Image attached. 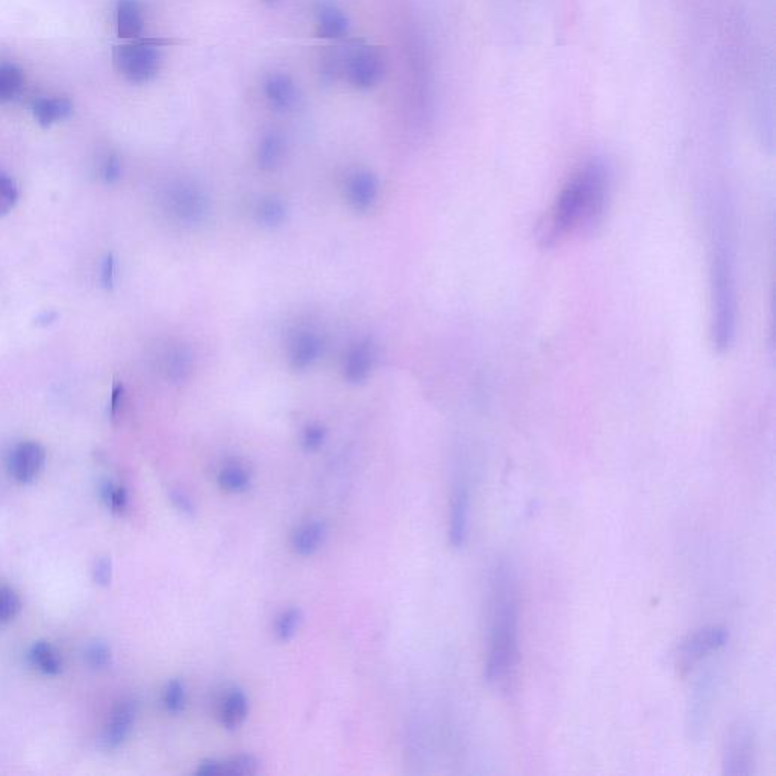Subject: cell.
Instances as JSON below:
<instances>
[{"label":"cell","instance_id":"1","mask_svg":"<svg viewBox=\"0 0 776 776\" xmlns=\"http://www.w3.org/2000/svg\"><path fill=\"white\" fill-rule=\"evenodd\" d=\"M611 191L610 164L593 157L582 164L564 185L546 220L543 240L557 245L572 235L595 231L605 217Z\"/></svg>","mask_w":776,"mask_h":776},{"label":"cell","instance_id":"2","mask_svg":"<svg viewBox=\"0 0 776 776\" xmlns=\"http://www.w3.org/2000/svg\"><path fill=\"white\" fill-rule=\"evenodd\" d=\"M519 661V602L516 579L508 564L493 570L490 608V649L485 678L496 689L507 690Z\"/></svg>","mask_w":776,"mask_h":776},{"label":"cell","instance_id":"3","mask_svg":"<svg viewBox=\"0 0 776 776\" xmlns=\"http://www.w3.org/2000/svg\"><path fill=\"white\" fill-rule=\"evenodd\" d=\"M713 298V343L720 352L728 351L736 337L737 295L733 248L725 231H719L711 261Z\"/></svg>","mask_w":776,"mask_h":776},{"label":"cell","instance_id":"4","mask_svg":"<svg viewBox=\"0 0 776 776\" xmlns=\"http://www.w3.org/2000/svg\"><path fill=\"white\" fill-rule=\"evenodd\" d=\"M164 40L137 38L131 43L114 49V66L117 72L135 84L151 81L161 67V46Z\"/></svg>","mask_w":776,"mask_h":776},{"label":"cell","instance_id":"5","mask_svg":"<svg viewBox=\"0 0 776 776\" xmlns=\"http://www.w3.org/2000/svg\"><path fill=\"white\" fill-rule=\"evenodd\" d=\"M342 73L357 90H370L385 75V60L378 47L355 41L342 54Z\"/></svg>","mask_w":776,"mask_h":776},{"label":"cell","instance_id":"6","mask_svg":"<svg viewBox=\"0 0 776 776\" xmlns=\"http://www.w3.org/2000/svg\"><path fill=\"white\" fill-rule=\"evenodd\" d=\"M170 214L184 225L198 226L210 214V199L199 185L178 182L170 188L166 198Z\"/></svg>","mask_w":776,"mask_h":776},{"label":"cell","instance_id":"7","mask_svg":"<svg viewBox=\"0 0 776 776\" xmlns=\"http://www.w3.org/2000/svg\"><path fill=\"white\" fill-rule=\"evenodd\" d=\"M754 766V736L746 723L731 728L723 749V773L730 776H749Z\"/></svg>","mask_w":776,"mask_h":776},{"label":"cell","instance_id":"8","mask_svg":"<svg viewBox=\"0 0 776 776\" xmlns=\"http://www.w3.org/2000/svg\"><path fill=\"white\" fill-rule=\"evenodd\" d=\"M728 640V633L720 626H707L699 629L692 636L684 640L678 648V661L681 667H690L701 658L707 657L711 652L722 648Z\"/></svg>","mask_w":776,"mask_h":776},{"label":"cell","instance_id":"9","mask_svg":"<svg viewBox=\"0 0 776 776\" xmlns=\"http://www.w3.org/2000/svg\"><path fill=\"white\" fill-rule=\"evenodd\" d=\"M44 461H46V451L43 446L35 442L20 443L11 452L10 473L23 484L34 481L38 473L43 470Z\"/></svg>","mask_w":776,"mask_h":776},{"label":"cell","instance_id":"10","mask_svg":"<svg viewBox=\"0 0 776 776\" xmlns=\"http://www.w3.org/2000/svg\"><path fill=\"white\" fill-rule=\"evenodd\" d=\"M379 194L378 178L367 170H357L346 182V199L358 213L369 211Z\"/></svg>","mask_w":776,"mask_h":776},{"label":"cell","instance_id":"11","mask_svg":"<svg viewBox=\"0 0 776 776\" xmlns=\"http://www.w3.org/2000/svg\"><path fill=\"white\" fill-rule=\"evenodd\" d=\"M469 513V490L464 482H460L452 495L451 519H449V542L455 549L466 545L467 536H469Z\"/></svg>","mask_w":776,"mask_h":776},{"label":"cell","instance_id":"12","mask_svg":"<svg viewBox=\"0 0 776 776\" xmlns=\"http://www.w3.org/2000/svg\"><path fill=\"white\" fill-rule=\"evenodd\" d=\"M322 351V338L316 332L308 331V329L299 331L295 337L291 338L290 346H288V361H290L291 369L299 370V372L310 369L319 360Z\"/></svg>","mask_w":776,"mask_h":776},{"label":"cell","instance_id":"13","mask_svg":"<svg viewBox=\"0 0 776 776\" xmlns=\"http://www.w3.org/2000/svg\"><path fill=\"white\" fill-rule=\"evenodd\" d=\"M135 714H137V705L134 701H122L114 707L102 736L105 748L117 749L125 743L134 726Z\"/></svg>","mask_w":776,"mask_h":776},{"label":"cell","instance_id":"14","mask_svg":"<svg viewBox=\"0 0 776 776\" xmlns=\"http://www.w3.org/2000/svg\"><path fill=\"white\" fill-rule=\"evenodd\" d=\"M375 346L370 340H363L349 349L343 364V375L351 384H363L369 379L376 360Z\"/></svg>","mask_w":776,"mask_h":776},{"label":"cell","instance_id":"15","mask_svg":"<svg viewBox=\"0 0 776 776\" xmlns=\"http://www.w3.org/2000/svg\"><path fill=\"white\" fill-rule=\"evenodd\" d=\"M264 94L273 110L290 111L298 104L299 94L295 81L285 73H272L264 82Z\"/></svg>","mask_w":776,"mask_h":776},{"label":"cell","instance_id":"16","mask_svg":"<svg viewBox=\"0 0 776 776\" xmlns=\"http://www.w3.org/2000/svg\"><path fill=\"white\" fill-rule=\"evenodd\" d=\"M317 35L325 40H338L349 31V19L343 10L332 4L322 2L317 8Z\"/></svg>","mask_w":776,"mask_h":776},{"label":"cell","instance_id":"17","mask_svg":"<svg viewBox=\"0 0 776 776\" xmlns=\"http://www.w3.org/2000/svg\"><path fill=\"white\" fill-rule=\"evenodd\" d=\"M249 701L243 690L232 689L220 705V722L223 728L235 731L248 719Z\"/></svg>","mask_w":776,"mask_h":776},{"label":"cell","instance_id":"18","mask_svg":"<svg viewBox=\"0 0 776 776\" xmlns=\"http://www.w3.org/2000/svg\"><path fill=\"white\" fill-rule=\"evenodd\" d=\"M73 105L66 97H41L32 107L35 120L43 128H49L72 114Z\"/></svg>","mask_w":776,"mask_h":776},{"label":"cell","instance_id":"19","mask_svg":"<svg viewBox=\"0 0 776 776\" xmlns=\"http://www.w3.org/2000/svg\"><path fill=\"white\" fill-rule=\"evenodd\" d=\"M117 34L125 40H137L143 34V17L135 0H119Z\"/></svg>","mask_w":776,"mask_h":776},{"label":"cell","instance_id":"20","mask_svg":"<svg viewBox=\"0 0 776 776\" xmlns=\"http://www.w3.org/2000/svg\"><path fill=\"white\" fill-rule=\"evenodd\" d=\"M325 537L326 526L322 522L305 523L295 532L291 546L301 557H310L319 551L320 546L325 542Z\"/></svg>","mask_w":776,"mask_h":776},{"label":"cell","instance_id":"21","mask_svg":"<svg viewBox=\"0 0 776 776\" xmlns=\"http://www.w3.org/2000/svg\"><path fill=\"white\" fill-rule=\"evenodd\" d=\"M285 140L279 132H267L258 146V166L260 169L270 172L281 164L284 158Z\"/></svg>","mask_w":776,"mask_h":776},{"label":"cell","instance_id":"22","mask_svg":"<svg viewBox=\"0 0 776 776\" xmlns=\"http://www.w3.org/2000/svg\"><path fill=\"white\" fill-rule=\"evenodd\" d=\"M29 658H31V663L46 675H58L63 670L60 654L49 643H35L29 652Z\"/></svg>","mask_w":776,"mask_h":776},{"label":"cell","instance_id":"23","mask_svg":"<svg viewBox=\"0 0 776 776\" xmlns=\"http://www.w3.org/2000/svg\"><path fill=\"white\" fill-rule=\"evenodd\" d=\"M217 481H219L220 487L229 493H245L251 487L252 482L248 470L245 467L237 466V464L223 467Z\"/></svg>","mask_w":776,"mask_h":776},{"label":"cell","instance_id":"24","mask_svg":"<svg viewBox=\"0 0 776 776\" xmlns=\"http://www.w3.org/2000/svg\"><path fill=\"white\" fill-rule=\"evenodd\" d=\"M23 87V72L14 64L0 66V105L8 104Z\"/></svg>","mask_w":776,"mask_h":776},{"label":"cell","instance_id":"25","mask_svg":"<svg viewBox=\"0 0 776 776\" xmlns=\"http://www.w3.org/2000/svg\"><path fill=\"white\" fill-rule=\"evenodd\" d=\"M285 217H287V208H285L284 202L275 196H267L258 204L257 220L260 225L266 226V228H276V226L282 225Z\"/></svg>","mask_w":776,"mask_h":776},{"label":"cell","instance_id":"26","mask_svg":"<svg viewBox=\"0 0 776 776\" xmlns=\"http://www.w3.org/2000/svg\"><path fill=\"white\" fill-rule=\"evenodd\" d=\"M260 770V761L254 755H237L228 760H219V775L248 776Z\"/></svg>","mask_w":776,"mask_h":776},{"label":"cell","instance_id":"27","mask_svg":"<svg viewBox=\"0 0 776 776\" xmlns=\"http://www.w3.org/2000/svg\"><path fill=\"white\" fill-rule=\"evenodd\" d=\"M302 622H304V613H302L301 608H288L276 620V639L279 642H290L291 639H295Z\"/></svg>","mask_w":776,"mask_h":776},{"label":"cell","instance_id":"28","mask_svg":"<svg viewBox=\"0 0 776 776\" xmlns=\"http://www.w3.org/2000/svg\"><path fill=\"white\" fill-rule=\"evenodd\" d=\"M193 357L184 346L172 349L166 357V369L173 381H182L190 375Z\"/></svg>","mask_w":776,"mask_h":776},{"label":"cell","instance_id":"29","mask_svg":"<svg viewBox=\"0 0 776 776\" xmlns=\"http://www.w3.org/2000/svg\"><path fill=\"white\" fill-rule=\"evenodd\" d=\"M164 707L170 714H179L185 708V687L179 679H172L164 690Z\"/></svg>","mask_w":776,"mask_h":776},{"label":"cell","instance_id":"30","mask_svg":"<svg viewBox=\"0 0 776 776\" xmlns=\"http://www.w3.org/2000/svg\"><path fill=\"white\" fill-rule=\"evenodd\" d=\"M22 602L10 587H0V623H8L16 619L20 613Z\"/></svg>","mask_w":776,"mask_h":776},{"label":"cell","instance_id":"31","mask_svg":"<svg viewBox=\"0 0 776 776\" xmlns=\"http://www.w3.org/2000/svg\"><path fill=\"white\" fill-rule=\"evenodd\" d=\"M19 201L16 182L7 175H0V217L7 216Z\"/></svg>","mask_w":776,"mask_h":776},{"label":"cell","instance_id":"32","mask_svg":"<svg viewBox=\"0 0 776 776\" xmlns=\"http://www.w3.org/2000/svg\"><path fill=\"white\" fill-rule=\"evenodd\" d=\"M90 666L97 667V669H104L111 663V651L104 643H93L90 648L85 652Z\"/></svg>","mask_w":776,"mask_h":776},{"label":"cell","instance_id":"33","mask_svg":"<svg viewBox=\"0 0 776 776\" xmlns=\"http://www.w3.org/2000/svg\"><path fill=\"white\" fill-rule=\"evenodd\" d=\"M104 498L111 510L122 513L128 505V493L123 487H114L113 484H107L104 487Z\"/></svg>","mask_w":776,"mask_h":776},{"label":"cell","instance_id":"34","mask_svg":"<svg viewBox=\"0 0 776 776\" xmlns=\"http://www.w3.org/2000/svg\"><path fill=\"white\" fill-rule=\"evenodd\" d=\"M326 440L325 428L319 425L308 426L304 431V437H302V445L307 451H317L322 448L323 443Z\"/></svg>","mask_w":776,"mask_h":776},{"label":"cell","instance_id":"35","mask_svg":"<svg viewBox=\"0 0 776 776\" xmlns=\"http://www.w3.org/2000/svg\"><path fill=\"white\" fill-rule=\"evenodd\" d=\"M93 576L94 581H96V584H99V586H110L111 579H113V563H111L110 558H99V560L96 561V564H94Z\"/></svg>","mask_w":776,"mask_h":776},{"label":"cell","instance_id":"36","mask_svg":"<svg viewBox=\"0 0 776 776\" xmlns=\"http://www.w3.org/2000/svg\"><path fill=\"white\" fill-rule=\"evenodd\" d=\"M170 501H172L173 507H175L179 513L184 514V516H196V505L191 501L190 496H188L187 493L182 492V490H173V492H170Z\"/></svg>","mask_w":776,"mask_h":776},{"label":"cell","instance_id":"37","mask_svg":"<svg viewBox=\"0 0 776 776\" xmlns=\"http://www.w3.org/2000/svg\"><path fill=\"white\" fill-rule=\"evenodd\" d=\"M120 178V163L116 157L108 158L107 163L104 166V179L110 184L116 182Z\"/></svg>","mask_w":776,"mask_h":776},{"label":"cell","instance_id":"38","mask_svg":"<svg viewBox=\"0 0 776 776\" xmlns=\"http://www.w3.org/2000/svg\"><path fill=\"white\" fill-rule=\"evenodd\" d=\"M102 284L105 288H113L114 285V258L113 255L105 260L104 269H102Z\"/></svg>","mask_w":776,"mask_h":776},{"label":"cell","instance_id":"39","mask_svg":"<svg viewBox=\"0 0 776 776\" xmlns=\"http://www.w3.org/2000/svg\"><path fill=\"white\" fill-rule=\"evenodd\" d=\"M196 775L216 776L219 775V760H204L199 763L196 769Z\"/></svg>","mask_w":776,"mask_h":776},{"label":"cell","instance_id":"40","mask_svg":"<svg viewBox=\"0 0 776 776\" xmlns=\"http://www.w3.org/2000/svg\"><path fill=\"white\" fill-rule=\"evenodd\" d=\"M123 404V387L120 384L114 385L113 396H111V414L116 417L119 414Z\"/></svg>","mask_w":776,"mask_h":776},{"label":"cell","instance_id":"41","mask_svg":"<svg viewBox=\"0 0 776 776\" xmlns=\"http://www.w3.org/2000/svg\"><path fill=\"white\" fill-rule=\"evenodd\" d=\"M55 317H57L55 313H44L43 316L38 317V323L43 322L44 325H49V323H52V320H55Z\"/></svg>","mask_w":776,"mask_h":776},{"label":"cell","instance_id":"42","mask_svg":"<svg viewBox=\"0 0 776 776\" xmlns=\"http://www.w3.org/2000/svg\"><path fill=\"white\" fill-rule=\"evenodd\" d=\"M264 5H267V7H278V5L284 4V0H261Z\"/></svg>","mask_w":776,"mask_h":776}]
</instances>
